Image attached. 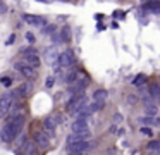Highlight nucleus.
<instances>
[{
    "instance_id": "f257e3e1",
    "label": "nucleus",
    "mask_w": 160,
    "mask_h": 155,
    "mask_svg": "<svg viewBox=\"0 0 160 155\" xmlns=\"http://www.w3.org/2000/svg\"><path fill=\"white\" fill-rule=\"evenodd\" d=\"M22 126H24V117H12L11 122H7L4 127H2V131H0V138H2V141H5V143H11V141H14L16 138H18V134L21 133Z\"/></svg>"
},
{
    "instance_id": "f03ea898",
    "label": "nucleus",
    "mask_w": 160,
    "mask_h": 155,
    "mask_svg": "<svg viewBox=\"0 0 160 155\" xmlns=\"http://www.w3.org/2000/svg\"><path fill=\"white\" fill-rule=\"evenodd\" d=\"M84 105H86V95H84V93H78V95H74L72 98L67 102V107H66V109L69 110V112L76 114L78 110H81Z\"/></svg>"
},
{
    "instance_id": "7ed1b4c3",
    "label": "nucleus",
    "mask_w": 160,
    "mask_h": 155,
    "mask_svg": "<svg viewBox=\"0 0 160 155\" xmlns=\"http://www.w3.org/2000/svg\"><path fill=\"white\" fill-rule=\"evenodd\" d=\"M18 155H38V143L35 140H26L18 148Z\"/></svg>"
},
{
    "instance_id": "20e7f679",
    "label": "nucleus",
    "mask_w": 160,
    "mask_h": 155,
    "mask_svg": "<svg viewBox=\"0 0 160 155\" xmlns=\"http://www.w3.org/2000/svg\"><path fill=\"white\" fill-rule=\"evenodd\" d=\"M14 95L16 93H4L0 96V117H4L5 114L11 112L12 102H14Z\"/></svg>"
},
{
    "instance_id": "39448f33",
    "label": "nucleus",
    "mask_w": 160,
    "mask_h": 155,
    "mask_svg": "<svg viewBox=\"0 0 160 155\" xmlns=\"http://www.w3.org/2000/svg\"><path fill=\"white\" fill-rule=\"evenodd\" d=\"M74 62H76V54H74V50H66V52H62V54L59 55L57 65H59V67H69V65H72Z\"/></svg>"
},
{
    "instance_id": "423d86ee",
    "label": "nucleus",
    "mask_w": 160,
    "mask_h": 155,
    "mask_svg": "<svg viewBox=\"0 0 160 155\" xmlns=\"http://www.w3.org/2000/svg\"><path fill=\"white\" fill-rule=\"evenodd\" d=\"M24 52V64H28V65H31V67H40V64H42V60H40V57H38V54H36V50L35 48H26V50H22Z\"/></svg>"
},
{
    "instance_id": "0eeeda50",
    "label": "nucleus",
    "mask_w": 160,
    "mask_h": 155,
    "mask_svg": "<svg viewBox=\"0 0 160 155\" xmlns=\"http://www.w3.org/2000/svg\"><path fill=\"white\" fill-rule=\"evenodd\" d=\"M88 85H90V83H88V76L83 74L79 79H76L74 83H71V85L67 86V90H69L71 93H74V95H78V93H83V90L86 88Z\"/></svg>"
},
{
    "instance_id": "6e6552de",
    "label": "nucleus",
    "mask_w": 160,
    "mask_h": 155,
    "mask_svg": "<svg viewBox=\"0 0 160 155\" xmlns=\"http://www.w3.org/2000/svg\"><path fill=\"white\" fill-rule=\"evenodd\" d=\"M60 121H62L60 114H50V116L45 119L43 126H45V129H48V133H52V131H53V129H55V127L60 124Z\"/></svg>"
},
{
    "instance_id": "1a4fd4ad",
    "label": "nucleus",
    "mask_w": 160,
    "mask_h": 155,
    "mask_svg": "<svg viewBox=\"0 0 160 155\" xmlns=\"http://www.w3.org/2000/svg\"><path fill=\"white\" fill-rule=\"evenodd\" d=\"M16 69H18L26 79H29V81H33V79L36 78L35 67H31V65H28V64H16Z\"/></svg>"
},
{
    "instance_id": "9d476101",
    "label": "nucleus",
    "mask_w": 160,
    "mask_h": 155,
    "mask_svg": "<svg viewBox=\"0 0 160 155\" xmlns=\"http://www.w3.org/2000/svg\"><path fill=\"white\" fill-rule=\"evenodd\" d=\"M22 19H24L28 24L35 26V28H42V26H45V24H47V19H45V17H42V16H31V14H24V16H22Z\"/></svg>"
},
{
    "instance_id": "9b49d317",
    "label": "nucleus",
    "mask_w": 160,
    "mask_h": 155,
    "mask_svg": "<svg viewBox=\"0 0 160 155\" xmlns=\"http://www.w3.org/2000/svg\"><path fill=\"white\" fill-rule=\"evenodd\" d=\"M72 133H83V131H90L88 129V117H79L74 121V124L71 126Z\"/></svg>"
},
{
    "instance_id": "f8f14e48",
    "label": "nucleus",
    "mask_w": 160,
    "mask_h": 155,
    "mask_svg": "<svg viewBox=\"0 0 160 155\" xmlns=\"http://www.w3.org/2000/svg\"><path fill=\"white\" fill-rule=\"evenodd\" d=\"M90 148V145L86 141H79V143H72V145H67V152L71 155L72 153H84V152Z\"/></svg>"
},
{
    "instance_id": "ddd939ff",
    "label": "nucleus",
    "mask_w": 160,
    "mask_h": 155,
    "mask_svg": "<svg viewBox=\"0 0 160 155\" xmlns=\"http://www.w3.org/2000/svg\"><path fill=\"white\" fill-rule=\"evenodd\" d=\"M31 93H33V83L28 81V83H22V85L19 86L18 91H16V95H19L21 98H28Z\"/></svg>"
},
{
    "instance_id": "4468645a",
    "label": "nucleus",
    "mask_w": 160,
    "mask_h": 155,
    "mask_svg": "<svg viewBox=\"0 0 160 155\" xmlns=\"http://www.w3.org/2000/svg\"><path fill=\"white\" fill-rule=\"evenodd\" d=\"M59 52L55 47H48L45 50V62L47 64H53V62H59Z\"/></svg>"
},
{
    "instance_id": "2eb2a0df",
    "label": "nucleus",
    "mask_w": 160,
    "mask_h": 155,
    "mask_svg": "<svg viewBox=\"0 0 160 155\" xmlns=\"http://www.w3.org/2000/svg\"><path fill=\"white\" fill-rule=\"evenodd\" d=\"M86 138H90V131H83V133H72L67 138V145L79 143V141H86Z\"/></svg>"
},
{
    "instance_id": "dca6fc26",
    "label": "nucleus",
    "mask_w": 160,
    "mask_h": 155,
    "mask_svg": "<svg viewBox=\"0 0 160 155\" xmlns=\"http://www.w3.org/2000/svg\"><path fill=\"white\" fill-rule=\"evenodd\" d=\"M35 141L38 143V147H42V148H47L50 143L48 134H47L45 131H35Z\"/></svg>"
},
{
    "instance_id": "f3484780",
    "label": "nucleus",
    "mask_w": 160,
    "mask_h": 155,
    "mask_svg": "<svg viewBox=\"0 0 160 155\" xmlns=\"http://www.w3.org/2000/svg\"><path fill=\"white\" fill-rule=\"evenodd\" d=\"M139 122H141V124H148V126L160 127V119H158V117H155V116H145V117L139 119Z\"/></svg>"
},
{
    "instance_id": "a211bd4d",
    "label": "nucleus",
    "mask_w": 160,
    "mask_h": 155,
    "mask_svg": "<svg viewBox=\"0 0 160 155\" xmlns=\"http://www.w3.org/2000/svg\"><path fill=\"white\" fill-rule=\"evenodd\" d=\"M60 40H62L64 43H69V41L72 40V31H71L69 26H64L62 29H60Z\"/></svg>"
},
{
    "instance_id": "6ab92c4d",
    "label": "nucleus",
    "mask_w": 160,
    "mask_h": 155,
    "mask_svg": "<svg viewBox=\"0 0 160 155\" xmlns=\"http://www.w3.org/2000/svg\"><path fill=\"white\" fill-rule=\"evenodd\" d=\"M145 9L152 10V12H158L160 10V0H148V2L145 3Z\"/></svg>"
},
{
    "instance_id": "aec40b11",
    "label": "nucleus",
    "mask_w": 160,
    "mask_h": 155,
    "mask_svg": "<svg viewBox=\"0 0 160 155\" xmlns=\"http://www.w3.org/2000/svg\"><path fill=\"white\" fill-rule=\"evenodd\" d=\"M148 90H150V95H152L157 102H160V86L157 85V83H152V85L148 86Z\"/></svg>"
},
{
    "instance_id": "412c9836",
    "label": "nucleus",
    "mask_w": 160,
    "mask_h": 155,
    "mask_svg": "<svg viewBox=\"0 0 160 155\" xmlns=\"http://www.w3.org/2000/svg\"><path fill=\"white\" fill-rule=\"evenodd\" d=\"M107 96H108L107 90H97V91L93 93V100H95V102H105Z\"/></svg>"
},
{
    "instance_id": "4be33fe9",
    "label": "nucleus",
    "mask_w": 160,
    "mask_h": 155,
    "mask_svg": "<svg viewBox=\"0 0 160 155\" xmlns=\"http://www.w3.org/2000/svg\"><path fill=\"white\" fill-rule=\"evenodd\" d=\"M145 81H146V76L145 74H136L134 79H132V85H134V86H141V85H145Z\"/></svg>"
},
{
    "instance_id": "5701e85b",
    "label": "nucleus",
    "mask_w": 160,
    "mask_h": 155,
    "mask_svg": "<svg viewBox=\"0 0 160 155\" xmlns=\"http://www.w3.org/2000/svg\"><path fill=\"white\" fill-rule=\"evenodd\" d=\"M148 150H160V140H153L148 143Z\"/></svg>"
},
{
    "instance_id": "b1692460",
    "label": "nucleus",
    "mask_w": 160,
    "mask_h": 155,
    "mask_svg": "<svg viewBox=\"0 0 160 155\" xmlns=\"http://www.w3.org/2000/svg\"><path fill=\"white\" fill-rule=\"evenodd\" d=\"M0 83H2V86H5V88H9V86L12 85V79L7 78V76H4V78L0 79Z\"/></svg>"
},
{
    "instance_id": "393cba45",
    "label": "nucleus",
    "mask_w": 160,
    "mask_h": 155,
    "mask_svg": "<svg viewBox=\"0 0 160 155\" xmlns=\"http://www.w3.org/2000/svg\"><path fill=\"white\" fill-rule=\"evenodd\" d=\"M53 85H55V79H53V76L47 78V81H45V88H52Z\"/></svg>"
},
{
    "instance_id": "a878e982",
    "label": "nucleus",
    "mask_w": 160,
    "mask_h": 155,
    "mask_svg": "<svg viewBox=\"0 0 160 155\" xmlns=\"http://www.w3.org/2000/svg\"><path fill=\"white\" fill-rule=\"evenodd\" d=\"M139 131H141V134H145V136H153V131L150 129V127H143L141 126V129H139Z\"/></svg>"
},
{
    "instance_id": "bb28decb",
    "label": "nucleus",
    "mask_w": 160,
    "mask_h": 155,
    "mask_svg": "<svg viewBox=\"0 0 160 155\" xmlns=\"http://www.w3.org/2000/svg\"><path fill=\"white\" fill-rule=\"evenodd\" d=\"M26 40H28L29 43H35V34H33L31 31H28V33H26Z\"/></svg>"
},
{
    "instance_id": "cd10ccee",
    "label": "nucleus",
    "mask_w": 160,
    "mask_h": 155,
    "mask_svg": "<svg viewBox=\"0 0 160 155\" xmlns=\"http://www.w3.org/2000/svg\"><path fill=\"white\" fill-rule=\"evenodd\" d=\"M146 114H148V116H155L157 109H155V107H148V109H146Z\"/></svg>"
},
{
    "instance_id": "c85d7f7f",
    "label": "nucleus",
    "mask_w": 160,
    "mask_h": 155,
    "mask_svg": "<svg viewBox=\"0 0 160 155\" xmlns=\"http://www.w3.org/2000/svg\"><path fill=\"white\" fill-rule=\"evenodd\" d=\"M14 38H16L14 34H11V36H9V40L5 41V43H7V45H12V43H14Z\"/></svg>"
},
{
    "instance_id": "c756f323",
    "label": "nucleus",
    "mask_w": 160,
    "mask_h": 155,
    "mask_svg": "<svg viewBox=\"0 0 160 155\" xmlns=\"http://www.w3.org/2000/svg\"><path fill=\"white\" fill-rule=\"evenodd\" d=\"M53 31V26H48V29H43V33H52Z\"/></svg>"
},
{
    "instance_id": "7c9ffc66",
    "label": "nucleus",
    "mask_w": 160,
    "mask_h": 155,
    "mask_svg": "<svg viewBox=\"0 0 160 155\" xmlns=\"http://www.w3.org/2000/svg\"><path fill=\"white\" fill-rule=\"evenodd\" d=\"M36 2H42V3H48V2H52V0H36Z\"/></svg>"
},
{
    "instance_id": "2f4dec72",
    "label": "nucleus",
    "mask_w": 160,
    "mask_h": 155,
    "mask_svg": "<svg viewBox=\"0 0 160 155\" xmlns=\"http://www.w3.org/2000/svg\"><path fill=\"white\" fill-rule=\"evenodd\" d=\"M72 155H83V153H72Z\"/></svg>"
},
{
    "instance_id": "473e14b6",
    "label": "nucleus",
    "mask_w": 160,
    "mask_h": 155,
    "mask_svg": "<svg viewBox=\"0 0 160 155\" xmlns=\"http://www.w3.org/2000/svg\"><path fill=\"white\" fill-rule=\"evenodd\" d=\"M0 3H2V2H0Z\"/></svg>"
}]
</instances>
